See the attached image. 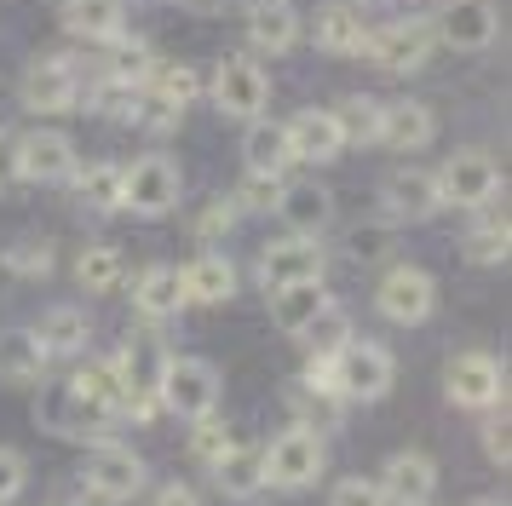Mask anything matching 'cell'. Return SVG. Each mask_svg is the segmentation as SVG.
Listing matches in <instances>:
<instances>
[{
	"instance_id": "18",
	"label": "cell",
	"mask_w": 512,
	"mask_h": 506,
	"mask_svg": "<svg viewBox=\"0 0 512 506\" xmlns=\"http://www.w3.org/2000/svg\"><path fill=\"white\" fill-rule=\"evenodd\" d=\"M58 23H64V35H75V41L110 46L127 35V0H64L58 6Z\"/></svg>"
},
{
	"instance_id": "35",
	"label": "cell",
	"mask_w": 512,
	"mask_h": 506,
	"mask_svg": "<svg viewBox=\"0 0 512 506\" xmlns=\"http://www.w3.org/2000/svg\"><path fill=\"white\" fill-rule=\"evenodd\" d=\"M121 121H133V127H144V133H173V127L185 121V110L167 104V98H156L150 87H133V104H127Z\"/></svg>"
},
{
	"instance_id": "39",
	"label": "cell",
	"mask_w": 512,
	"mask_h": 506,
	"mask_svg": "<svg viewBox=\"0 0 512 506\" xmlns=\"http://www.w3.org/2000/svg\"><path fill=\"white\" fill-rule=\"evenodd\" d=\"M231 443L236 437H231V426H225V414H202V420H190V455L202 460V466H213Z\"/></svg>"
},
{
	"instance_id": "15",
	"label": "cell",
	"mask_w": 512,
	"mask_h": 506,
	"mask_svg": "<svg viewBox=\"0 0 512 506\" xmlns=\"http://www.w3.org/2000/svg\"><path fill=\"white\" fill-rule=\"evenodd\" d=\"M259 276L265 288H282V282H317L323 276V242L317 236H277L271 248L259 253Z\"/></svg>"
},
{
	"instance_id": "16",
	"label": "cell",
	"mask_w": 512,
	"mask_h": 506,
	"mask_svg": "<svg viewBox=\"0 0 512 506\" xmlns=\"http://www.w3.org/2000/svg\"><path fill=\"white\" fill-rule=\"evenodd\" d=\"M282 133H288V150H294V161H311V167H328V161L346 150V133H340V121H334V110H300L294 121H282Z\"/></svg>"
},
{
	"instance_id": "10",
	"label": "cell",
	"mask_w": 512,
	"mask_h": 506,
	"mask_svg": "<svg viewBox=\"0 0 512 506\" xmlns=\"http://www.w3.org/2000/svg\"><path fill=\"white\" fill-rule=\"evenodd\" d=\"M70 397L81 403V414H93L98 426L116 420V414L139 409V397H133V386H127V374L116 368V357H98V363L75 368L70 374Z\"/></svg>"
},
{
	"instance_id": "30",
	"label": "cell",
	"mask_w": 512,
	"mask_h": 506,
	"mask_svg": "<svg viewBox=\"0 0 512 506\" xmlns=\"http://www.w3.org/2000/svg\"><path fill=\"white\" fill-rule=\"evenodd\" d=\"M121 276H127V259H121V248H110V242H93V248H81V259H75V282H81L87 294H116Z\"/></svg>"
},
{
	"instance_id": "26",
	"label": "cell",
	"mask_w": 512,
	"mask_h": 506,
	"mask_svg": "<svg viewBox=\"0 0 512 506\" xmlns=\"http://www.w3.org/2000/svg\"><path fill=\"white\" fill-rule=\"evenodd\" d=\"M179 276H185L190 305H225L236 294V265L225 253H196L190 265H179Z\"/></svg>"
},
{
	"instance_id": "14",
	"label": "cell",
	"mask_w": 512,
	"mask_h": 506,
	"mask_svg": "<svg viewBox=\"0 0 512 506\" xmlns=\"http://www.w3.org/2000/svg\"><path fill=\"white\" fill-rule=\"evenodd\" d=\"M144 460L133 455V449H121V443H104V449H93L87 455V495H98V501H133L144 489Z\"/></svg>"
},
{
	"instance_id": "1",
	"label": "cell",
	"mask_w": 512,
	"mask_h": 506,
	"mask_svg": "<svg viewBox=\"0 0 512 506\" xmlns=\"http://www.w3.org/2000/svg\"><path fill=\"white\" fill-rule=\"evenodd\" d=\"M81 92H87V75L70 52H47V58H29L24 81H18V98L24 110L35 115H70L81 110Z\"/></svg>"
},
{
	"instance_id": "20",
	"label": "cell",
	"mask_w": 512,
	"mask_h": 506,
	"mask_svg": "<svg viewBox=\"0 0 512 506\" xmlns=\"http://www.w3.org/2000/svg\"><path fill=\"white\" fill-rule=\"evenodd\" d=\"M432 133H438V121H432V110H426L420 98L380 104V138H374V144H386V150H426Z\"/></svg>"
},
{
	"instance_id": "41",
	"label": "cell",
	"mask_w": 512,
	"mask_h": 506,
	"mask_svg": "<svg viewBox=\"0 0 512 506\" xmlns=\"http://www.w3.org/2000/svg\"><path fill=\"white\" fill-rule=\"evenodd\" d=\"M305 340H311V357H340V351H346V340H351V328H346V317L328 305L323 317L305 328Z\"/></svg>"
},
{
	"instance_id": "29",
	"label": "cell",
	"mask_w": 512,
	"mask_h": 506,
	"mask_svg": "<svg viewBox=\"0 0 512 506\" xmlns=\"http://www.w3.org/2000/svg\"><path fill=\"white\" fill-rule=\"evenodd\" d=\"M213 478L225 495L236 501H254L259 489H265V449H248V443H231L225 455L213 460Z\"/></svg>"
},
{
	"instance_id": "13",
	"label": "cell",
	"mask_w": 512,
	"mask_h": 506,
	"mask_svg": "<svg viewBox=\"0 0 512 506\" xmlns=\"http://www.w3.org/2000/svg\"><path fill=\"white\" fill-rule=\"evenodd\" d=\"M432 35L455 52H484L501 35V12H495V0H443L438 18H432Z\"/></svg>"
},
{
	"instance_id": "23",
	"label": "cell",
	"mask_w": 512,
	"mask_h": 506,
	"mask_svg": "<svg viewBox=\"0 0 512 506\" xmlns=\"http://www.w3.org/2000/svg\"><path fill=\"white\" fill-rule=\"evenodd\" d=\"M277 213L294 236H317V230H328V219H334V196H328V184H282Z\"/></svg>"
},
{
	"instance_id": "21",
	"label": "cell",
	"mask_w": 512,
	"mask_h": 506,
	"mask_svg": "<svg viewBox=\"0 0 512 506\" xmlns=\"http://www.w3.org/2000/svg\"><path fill=\"white\" fill-rule=\"evenodd\" d=\"M29 334H35V345H41L47 363H64V357H81V351H87L93 322H87V311H75V305H58V311H47Z\"/></svg>"
},
{
	"instance_id": "3",
	"label": "cell",
	"mask_w": 512,
	"mask_h": 506,
	"mask_svg": "<svg viewBox=\"0 0 512 506\" xmlns=\"http://www.w3.org/2000/svg\"><path fill=\"white\" fill-rule=\"evenodd\" d=\"M179 196H185V173H179V161L162 156V150H150V156H139L133 167H121V207H133L144 219L173 213Z\"/></svg>"
},
{
	"instance_id": "52",
	"label": "cell",
	"mask_w": 512,
	"mask_h": 506,
	"mask_svg": "<svg viewBox=\"0 0 512 506\" xmlns=\"http://www.w3.org/2000/svg\"><path fill=\"white\" fill-rule=\"evenodd\" d=\"M426 506H432V501H426Z\"/></svg>"
},
{
	"instance_id": "9",
	"label": "cell",
	"mask_w": 512,
	"mask_h": 506,
	"mask_svg": "<svg viewBox=\"0 0 512 506\" xmlns=\"http://www.w3.org/2000/svg\"><path fill=\"white\" fill-rule=\"evenodd\" d=\"M374 305H380V317L386 322L415 328V322L432 317V305H438V282H432V271H420V265H386L380 288H374Z\"/></svg>"
},
{
	"instance_id": "8",
	"label": "cell",
	"mask_w": 512,
	"mask_h": 506,
	"mask_svg": "<svg viewBox=\"0 0 512 506\" xmlns=\"http://www.w3.org/2000/svg\"><path fill=\"white\" fill-rule=\"evenodd\" d=\"M213 104L231 121H259V115L271 110V75L254 58H242V52L219 58V69H213Z\"/></svg>"
},
{
	"instance_id": "22",
	"label": "cell",
	"mask_w": 512,
	"mask_h": 506,
	"mask_svg": "<svg viewBox=\"0 0 512 506\" xmlns=\"http://www.w3.org/2000/svg\"><path fill=\"white\" fill-rule=\"evenodd\" d=\"M265 294H271V322H277L282 334H305L328 311L323 276L317 282H282V288H265Z\"/></svg>"
},
{
	"instance_id": "34",
	"label": "cell",
	"mask_w": 512,
	"mask_h": 506,
	"mask_svg": "<svg viewBox=\"0 0 512 506\" xmlns=\"http://www.w3.org/2000/svg\"><path fill=\"white\" fill-rule=\"evenodd\" d=\"M75 179H81V202L93 207V213H121V167L116 161H93Z\"/></svg>"
},
{
	"instance_id": "19",
	"label": "cell",
	"mask_w": 512,
	"mask_h": 506,
	"mask_svg": "<svg viewBox=\"0 0 512 506\" xmlns=\"http://www.w3.org/2000/svg\"><path fill=\"white\" fill-rule=\"evenodd\" d=\"M190 299H185V276H179V265H150V271L133 276V311H139L144 322H167L179 317Z\"/></svg>"
},
{
	"instance_id": "32",
	"label": "cell",
	"mask_w": 512,
	"mask_h": 506,
	"mask_svg": "<svg viewBox=\"0 0 512 506\" xmlns=\"http://www.w3.org/2000/svg\"><path fill=\"white\" fill-rule=\"evenodd\" d=\"M461 253L472 259V265H507V253H512V230H507V219H478V225L466 230Z\"/></svg>"
},
{
	"instance_id": "4",
	"label": "cell",
	"mask_w": 512,
	"mask_h": 506,
	"mask_svg": "<svg viewBox=\"0 0 512 506\" xmlns=\"http://www.w3.org/2000/svg\"><path fill=\"white\" fill-rule=\"evenodd\" d=\"M438 202L443 207H466V213H484L495 196H501V167L484 156V150H455V156L443 161L438 173Z\"/></svg>"
},
{
	"instance_id": "50",
	"label": "cell",
	"mask_w": 512,
	"mask_h": 506,
	"mask_svg": "<svg viewBox=\"0 0 512 506\" xmlns=\"http://www.w3.org/2000/svg\"><path fill=\"white\" fill-rule=\"evenodd\" d=\"M472 506H501V501H489V495H484V501H472Z\"/></svg>"
},
{
	"instance_id": "48",
	"label": "cell",
	"mask_w": 512,
	"mask_h": 506,
	"mask_svg": "<svg viewBox=\"0 0 512 506\" xmlns=\"http://www.w3.org/2000/svg\"><path fill=\"white\" fill-rule=\"evenodd\" d=\"M156 506H202V501H196L190 483H162V489H156Z\"/></svg>"
},
{
	"instance_id": "51",
	"label": "cell",
	"mask_w": 512,
	"mask_h": 506,
	"mask_svg": "<svg viewBox=\"0 0 512 506\" xmlns=\"http://www.w3.org/2000/svg\"><path fill=\"white\" fill-rule=\"evenodd\" d=\"M242 6H254V0H242Z\"/></svg>"
},
{
	"instance_id": "47",
	"label": "cell",
	"mask_w": 512,
	"mask_h": 506,
	"mask_svg": "<svg viewBox=\"0 0 512 506\" xmlns=\"http://www.w3.org/2000/svg\"><path fill=\"white\" fill-rule=\"evenodd\" d=\"M12 184H18V133L0 127V190H12Z\"/></svg>"
},
{
	"instance_id": "42",
	"label": "cell",
	"mask_w": 512,
	"mask_h": 506,
	"mask_svg": "<svg viewBox=\"0 0 512 506\" xmlns=\"http://www.w3.org/2000/svg\"><path fill=\"white\" fill-rule=\"evenodd\" d=\"M328 506H386V495L374 478H340L328 489Z\"/></svg>"
},
{
	"instance_id": "40",
	"label": "cell",
	"mask_w": 512,
	"mask_h": 506,
	"mask_svg": "<svg viewBox=\"0 0 512 506\" xmlns=\"http://www.w3.org/2000/svg\"><path fill=\"white\" fill-rule=\"evenodd\" d=\"M52 259H58V248H52L47 236H24V242L6 248V271L12 276H52Z\"/></svg>"
},
{
	"instance_id": "24",
	"label": "cell",
	"mask_w": 512,
	"mask_h": 506,
	"mask_svg": "<svg viewBox=\"0 0 512 506\" xmlns=\"http://www.w3.org/2000/svg\"><path fill=\"white\" fill-rule=\"evenodd\" d=\"M242 167L248 179H282L294 167V150H288V133L277 121H248V138H242Z\"/></svg>"
},
{
	"instance_id": "44",
	"label": "cell",
	"mask_w": 512,
	"mask_h": 506,
	"mask_svg": "<svg viewBox=\"0 0 512 506\" xmlns=\"http://www.w3.org/2000/svg\"><path fill=\"white\" fill-rule=\"evenodd\" d=\"M24 483H29V466L18 449H0V506H12L18 495H24Z\"/></svg>"
},
{
	"instance_id": "31",
	"label": "cell",
	"mask_w": 512,
	"mask_h": 506,
	"mask_svg": "<svg viewBox=\"0 0 512 506\" xmlns=\"http://www.w3.org/2000/svg\"><path fill=\"white\" fill-rule=\"evenodd\" d=\"M0 374L6 380H47V357H41V345H35V334L29 328H6L0 334Z\"/></svg>"
},
{
	"instance_id": "46",
	"label": "cell",
	"mask_w": 512,
	"mask_h": 506,
	"mask_svg": "<svg viewBox=\"0 0 512 506\" xmlns=\"http://www.w3.org/2000/svg\"><path fill=\"white\" fill-rule=\"evenodd\" d=\"M484 449L495 466H507L512 460V432H507V414H489V426H484Z\"/></svg>"
},
{
	"instance_id": "33",
	"label": "cell",
	"mask_w": 512,
	"mask_h": 506,
	"mask_svg": "<svg viewBox=\"0 0 512 506\" xmlns=\"http://www.w3.org/2000/svg\"><path fill=\"white\" fill-rule=\"evenodd\" d=\"M156 69V52L144 41H110V69H104V81H121V87H144V75Z\"/></svg>"
},
{
	"instance_id": "2",
	"label": "cell",
	"mask_w": 512,
	"mask_h": 506,
	"mask_svg": "<svg viewBox=\"0 0 512 506\" xmlns=\"http://www.w3.org/2000/svg\"><path fill=\"white\" fill-rule=\"evenodd\" d=\"M397 380V363L392 351L380 340H357L351 334L346 351L334 357V391H340V403H380Z\"/></svg>"
},
{
	"instance_id": "27",
	"label": "cell",
	"mask_w": 512,
	"mask_h": 506,
	"mask_svg": "<svg viewBox=\"0 0 512 506\" xmlns=\"http://www.w3.org/2000/svg\"><path fill=\"white\" fill-rule=\"evenodd\" d=\"M248 41L259 52H288V46L300 41V12H294V0H254L248 6Z\"/></svg>"
},
{
	"instance_id": "37",
	"label": "cell",
	"mask_w": 512,
	"mask_h": 506,
	"mask_svg": "<svg viewBox=\"0 0 512 506\" xmlns=\"http://www.w3.org/2000/svg\"><path fill=\"white\" fill-rule=\"evenodd\" d=\"M340 248H346L351 265H386L392 248H397V230L392 225H357V230H346Z\"/></svg>"
},
{
	"instance_id": "49",
	"label": "cell",
	"mask_w": 512,
	"mask_h": 506,
	"mask_svg": "<svg viewBox=\"0 0 512 506\" xmlns=\"http://www.w3.org/2000/svg\"><path fill=\"white\" fill-rule=\"evenodd\" d=\"M190 12H225V6H231V0H185Z\"/></svg>"
},
{
	"instance_id": "38",
	"label": "cell",
	"mask_w": 512,
	"mask_h": 506,
	"mask_svg": "<svg viewBox=\"0 0 512 506\" xmlns=\"http://www.w3.org/2000/svg\"><path fill=\"white\" fill-rule=\"evenodd\" d=\"M334 121H340L346 144H374V138H380V104H374V98H346V104L334 110Z\"/></svg>"
},
{
	"instance_id": "17",
	"label": "cell",
	"mask_w": 512,
	"mask_h": 506,
	"mask_svg": "<svg viewBox=\"0 0 512 506\" xmlns=\"http://www.w3.org/2000/svg\"><path fill=\"white\" fill-rule=\"evenodd\" d=\"M374 483H380L386 506H426L432 495H438V466H432V455L409 449V455L386 460V472H380Z\"/></svg>"
},
{
	"instance_id": "25",
	"label": "cell",
	"mask_w": 512,
	"mask_h": 506,
	"mask_svg": "<svg viewBox=\"0 0 512 506\" xmlns=\"http://www.w3.org/2000/svg\"><path fill=\"white\" fill-rule=\"evenodd\" d=\"M311 41L323 46V52H334V58H363L369 29H363V18H357V6L334 0V6H323V12L311 18Z\"/></svg>"
},
{
	"instance_id": "11",
	"label": "cell",
	"mask_w": 512,
	"mask_h": 506,
	"mask_svg": "<svg viewBox=\"0 0 512 506\" xmlns=\"http://www.w3.org/2000/svg\"><path fill=\"white\" fill-rule=\"evenodd\" d=\"M432 46H438V35H432L426 18H397V23H386V29H369L363 58H374L386 75H409V69H420L432 58Z\"/></svg>"
},
{
	"instance_id": "12",
	"label": "cell",
	"mask_w": 512,
	"mask_h": 506,
	"mask_svg": "<svg viewBox=\"0 0 512 506\" xmlns=\"http://www.w3.org/2000/svg\"><path fill=\"white\" fill-rule=\"evenodd\" d=\"M75 173H81V161H75L70 133H58V127L18 133V184H70Z\"/></svg>"
},
{
	"instance_id": "45",
	"label": "cell",
	"mask_w": 512,
	"mask_h": 506,
	"mask_svg": "<svg viewBox=\"0 0 512 506\" xmlns=\"http://www.w3.org/2000/svg\"><path fill=\"white\" fill-rule=\"evenodd\" d=\"M231 225H236V202H225V196H219V202L202 207V219H196V236H225Z\"/></svg>"
},
{
	"instance_id": "7",
	"label": "cell",
	"mask_w": 512,
	"mask_h": 506,
	"mask_svg": "<svg viewBox=\"0 0 512 506\" xmlns=\"http://www.w3.org/2000/svg\"><path fill=\"white\" fill-rule=\"evenodd\" d=\"M323 466H328L323 437L311 432V426H288L265 449V483H277V489H311V483L323 478Z\"/></svg>"
},
{
	"instance_id": "28",
	"label": "cell",
	"mask_w": 512,
	"mask_h": 506,
	"mask_svg": "<svg viewBox=\"0 0 512 506\" xmlns=\"http://www.w3.org/2000/svg\"><path fill=\"white\" fill-rule=\"evenodd\" d=\"M380 196H386V213H392V219H432V213L443 207L432 173H420V167H409V173H392Z\"/></svg>"
},
{
	"instance_id": "43",
	"label": "cell",
	"mask_w": 512,
	"mask_h": 506,
	"mask_svg": "<svg viewBox=\"0 0 512 506\" xmlns=\"http://www.w3.org/2000/svg\"><path fill=\"white\" fill-rule=\"evenodd\" d=\"M277 190L282 179H248L236 190V213H277Z\"/></svg>"
},
{
	"instance_id": "5",
	"label": "cell",
	"mask_w": 512,
	"mask_h": 506,
	"mask_svg": "<svg viewBox=\"0 0 512 506\" xmlns=\"http://www.w3.org/2000/svg\"><path fill=\"white\" fill-rule=\"evenodd\" d=\"M156 409L185 414V420H202V414L219 409V374L202 357H167L162 380H156Z\"/></svg>"
},
{
	"instance_id": "36",
	"label": "cell",
	"mask_w": 512,
	"mask_h": 506,
	"mask_svg": "<svg viewBox=\"0 0 512 506\" xmlns=\"http://www.w3.org/2000/svg\"><path fill=\"white\" fill-rule=\"evenodd\" d=\"M144 87L156 92V98H167V104L190 110V98L202 92V81H196V69H190V64H162V58H156V69L144 75Z\"/></svg>"
},
{
	"instance_id": "6",
	"label": "cell",
	"mask_w": 512,
	"mask_h": 506,
	"mask_svg": "<svg viewBox=\"0 0 512 506\" xmlns=\"http://www.w3.org/2000/svg\"><path fill=\"white\" fill-rule=\"evenodd\" d=\"M443 391H449V403H461L472 414H489L507 403V368L495 363L489 351H461L443 368Z\"/></svg>"
}]
</instances>
